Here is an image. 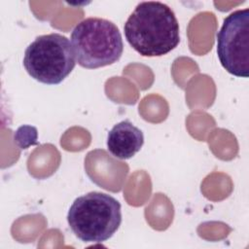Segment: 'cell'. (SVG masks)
Here are the masks:
<instances>
[{
  "mask_svg": "<svg viewBox=\"0 0 249 249\" xmlns=\"http://www.w3.org/2000/svg\"><path fill=\"white\" fill-rule=\"evenodd\" d=\"M124 36L142 56H161L180 43V28L172 9L160 1L140 2L126 19Z\"/></svg>",
  "mask_w": 249,
  "mask_h": 249,
  "instance_id": "6da1fadb",
  "label": "cell"
},
{
  "mask_svg": "<svg viewBox=\"0 0 249 249\" xmlns=\"http://www.w3.org/2000/svg\"><path fill=\"white\" fill-rule=\"evenodd\" d=\"M67 222L82 241L102 243L112 237L121 226V203L107 194L88 193L74 200L67 214Z\"/></svg>",
  "mask_w": 249,
  "mask_h": 249,
  "instance_id": "7a4b0ae2",
  "label": "cell"
},
{
  "mask_svg": "<svg viewBox=\"0 0 249 249\" xmlns=\"http://www.w3.org/2000/svg\"><path fill=\"white\" fill-rule=\"evenodd\" d=\"M71 45L76 61L88 69L111 65L121 58L124 52L119 28L101 18L80 21L72 30Z\"/></svg>",
  "mask_w": 249,
  "mask_h": 249,
  "instance_id": "3957f363",
  "label": "cell"
},
{
  "mask_svg": "<svg viewBox=\"0 0 249 249\" xmlns=\"http://www.w3.org/2000/svg\"><path fill=\"white\" fill-rule=\"evenodd\" d=\"M70 41L59 33L38 36L24 52L23 66L35 80L61 83L74 69L76 61Z\"/></svg>",
  "mask_w": 249,
  "mask_h": 249,
  "instance_id": "277c9868",
  "label": "cell"
},
{
  "mask_svg": "<svg viewBox=\"0 0 249 249\" xmlns=\"http://www.w3.org/2000/svg\"><path fill=\"white\" fill-rule=\"evenodd\" d=\"M217 54L231 75L249 76V9L237 10L225 18L217 33Z\"/></svg>",
  "mask_w": 249,
  "mask_h": 249,
  "instance_id": "5b68a950",
  "label": "cell"
},
{
  "mask_svg": "<svg viewBox=\"0 0 249 249\" xmlns=\"http://www.w3.org/2000/svg\"><path fill=\"white\" fill-rule=\"evenodd\" d=\"M144 143L143 132L129 121H122L108 132V151L120 160L132 158Z\"/></svg>",
  "mask_w": 249,
  "mask_h": 249,
  "instance_id": "8992f818",
  "label": "cell"
}]
</instances>
